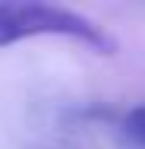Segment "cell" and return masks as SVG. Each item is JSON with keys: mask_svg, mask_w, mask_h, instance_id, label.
I'll use <instances>...</instances> for the list:
<instances>
[{"mask_svg": "<svg viewBox=\"0 0 145 149\" xmlns=\"http://www.w3.org/2000/svg\"><path fill=\"white\" fill-rule=\"evenodd\" d=\"M120 133H123V143L129 149H145V105L133 108V111L123 118Z\"/></svg>", "mask_w": 145, "mask_h": 149, "instance_id": "2", "label": "cell"}, {"mask_svg": "<svg viewBox=\"0 0 145 149\" xmlns=\"http://www.w3.org/2000/svg\"><path fill=\"white\" fill-rule=\"evenodd\" d=\"M35 35H63L82 41L98 54H117L114 35L76 10L54 3H29V0H0V48H10Z\"/></svg>", "mask_w": 145, "mask_h": 149, "instance_id": "1", "label": "cell"}]
</instances>
